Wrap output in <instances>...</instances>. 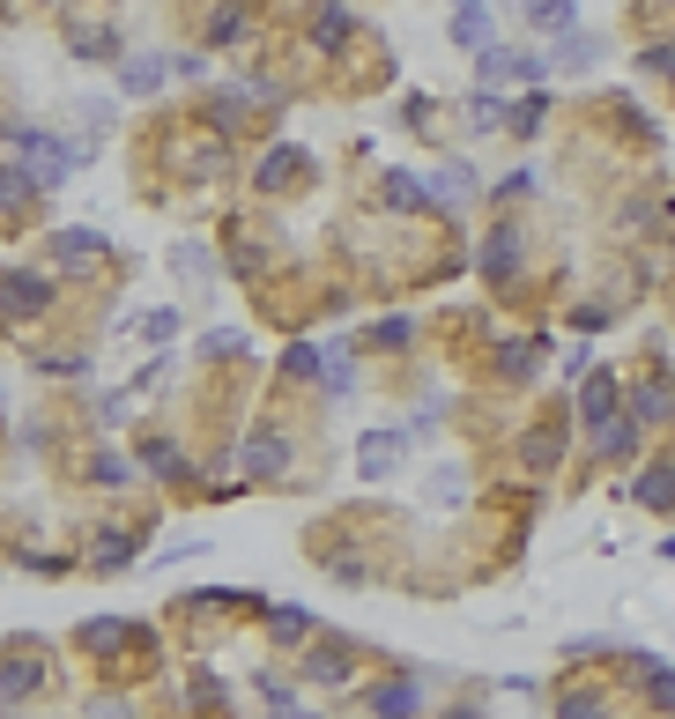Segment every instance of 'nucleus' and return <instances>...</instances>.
I'll return each instance as SVG.
<instances>
[{"label": "nucleus", "mask_w": 675, "mask_h": 719, "mask_svg": "<svg viewBox=\"0 0 675 719\" xmlns=\"http://www.w3.org/2000/svg\"><path fill=\"white\" fill-rule=\"evenodd\" d=\"M8 142L23 149L30 186H60V178L75 171V149H68V142H52V134H38V126H8Z\"/></svg>", "instance_id": "obj_1"}, {"label": "nucleus", "mask_w": 675, "mask_h": 719, "mask_svg": "<svg viewBox=\"0 0 675 719\" xmlns=\"http://www.w3.org/2000/svg\"><path fill=\"white\" fill-rule=\"evenodd\" d=\"M542 60L534 52H512V45H482V90H505V82H534Z\"/></svg>", "instance_id": "obj_2"}, {"label": "nucleus", "mask_w": 675, "mask_h": 719, "mask_svg": "<svg viewBox=\"0 0 675 719\" xmlns=\"http://www.w3.org/2000/svg\"><path fill=\"white\" fill-rule=\"evenodd\" d=\"M45 304H52L45 274H0V312H8V320H30V312H45Z\"/></svg>", "instance_id": "obj_3"}, {"label": "nucleus", "mask_w": 675, "mask_h": 719, "mask_svg": "<svg viewBox=\"0 0 675 719\" xmlns=\"http://www.w3.org/2000/svg\"><path fill=\"white\" fill-rule=\"evenodd\" d=\"M394 468H401V438L394 430H364V438H356V475H364V482H386Z\"/></svg>", "instance_id": "obj_4"}, {"label": "nucleus", "mask_w": 675, "mask_h": 719, "mask_svg": "<svg viewBox=\"0 0 675 719\" xmlns=\"http://www.w3.org/2000/svg\"><path fill=\"white\" fill-rule=\"evenodd\" d=\"M238 460H246V475H260V482H276V475L290 468V438H276V430H252Z\"/></svg>", "instance_id": "obj_5"}, {"label": "nucleus", "mask_w": 675, "mask_h": 719, "mask_svg": "<svg viewBox=\"0 0 675 719\" xmlns=\"http://www.w3.org/2000/svg\"><path fill=\"white\" fill-rule=\"evenodd\" d=\"M52 260H60L68 274H82V268H97L104 260V238L97 230H52Z\"/></svg>", "instance_id": "obj_6"}, {"label": "nucleus", "mask_w": 675, "mask_h": 719, "mask_svg": "<svg viewBox=\"0 0 675 719\" xmlns=\"http://www.w3.org/2000/svg\"><path fill=\"white\" fill-rule=\"evenodd\" d=\"M468 200H476V171H468V164H446V171L430 178V208H453V216H460Z\"/></svg>", "instance_id": "obj_7"}, {"label": "nucleus", "mask_w": 675, "mask_h": 719, "mask_svg": "<svg viewBox=\"0 0 675 719\" xmlns=\"http://www.w3.org/2000/svg\"><path fill=\"white\" fill-rule=\"evenodd\" d=\"M609 416H616V378H609V372H594L586 386H579V423H586V430H601Z\"/></svg>", "instance_id": "obj_8"}, {"label": "nucleus", "mask_w": 675, "mask_h": 719, "mask_svg": "<svg viewBox=\"0 0 675 719\" xmlns=\"http://www.w3.org/2000/svg\"><path fill=\"white\" fill-rule=\"evenodd\" d=\"M416 705H424L416 682H378L372 690V719H416Z\"/></svg>", "instance_id": "obj_9"}, {"label": "nucleus", "mask_w": 675, "mask_h": 719, "mask_svg": "<svg viewBox=\"0 0 675 719\" xmlns=\"http://www.w3.org/2000/svg\"><path fill=\"white\" fill-rule=\"evenodd\" d=\"M350 30H356V15L342 8V0H326L320 15H312V45H320V52H334V45H350Z\"/></svg>", "instance_id": "obj_10"}, {"label": "nucleus", "mask_w": 675, "mask_h": 719, "mask_svg": "<svg viewBox=\"0 0 675 719\" xmlns=\"http://www.w3.org/2000/svg\"><path fill=\"white\" fill-rule=\"evenodd\" d=\"M631 497H638L646 512H675V468H646L631 482Z\"/></svg>", "instance_id": "obj_11"}, {"label": "nucleus", "mask_w": 675, "mask_h": 719, "mask_svg": "<svg viewBox=\"0 0 675 719\" xmlns=\"http://www.w3.org/2000/svg\"><path fill=\"white\" fill-rule=\"evenodd\" d=\"M453 45H490V0H460V15H453Z\"/></svg>", "instance_id": "obj_12"}, {"label": "nucleus", "mask_w": 675, "mask_h": 719, "mask_svg": "<svg viewBox=\"0 0 675 719\" xmlns=\"http://www.w3.org/2000/svg\"><path fill=\"white\" fill-rule=\"evenodd\" d=\"M460 119L476 126V134H498V126L512 119V112H505V104H498V90H476V97L460 104Z\"/></svg>", "instance_id": "obj_13"}, {"label": "nucleus", "mask_w": 675, "mask_h": 719, "mask_svg": "<svg viewBox=\"0 0 675 719\" xmlns=\"http://www.w3.org/2000/svg\"><path fill=\"white\" fill-rule=\"evenodd\" d=\"M164 75H172V67H164V60H126V67H120V82H126V97H156V90H164Z\"/></svg>", "instance_id": "obj_14"}, {"label": "nucleus", "mask_w": 675, "mask_h": 719, "mask_svg": "<svg viewBox=\"0 0 675 719\" xmlns=\"http://www.w3.org/2000/svg\"><path fill=\"white\" fill-rule=\"evenodd\" d=\"M512 268H520V238H512V230H498V238L482 246V274H490V282H505Z\"/></svg>", "instance_id": "obj_15"}, {"label": "nucleus", "mask_w": 675, "mask_h": 719, "mask_svg": "<svg viewBox=\"0 0 675 719\" xmlns=\"http://www.w3.org/2000/svg\"><path fill=\"white\" fill-rule=\"evenodd\" d=\"M386 200H394V208H408V216H416V208H430V186L416 171H386Z\"/></svg>", "instance_id": "obj_16"}, {"label": "nucleus", "mask_w": 675, "mask_h": 719, "mask_svg": "<svg viewBox=\"0 0 675 719\" xmlns=\"http://www.w3.org/2000/svg\"><path fill=\"white\" fill-rule=\"evenodd\" d=\"M527 15H534L542 30H557V38H572V23H579L572 0H527Z\"/></svg>", "instance_id": "obj_17"}, {"label": "nucleus", "mask_w": 675, "mask_h": 719, "mask_svg": "<svg viewBox=\"0 0 675 719\" xmlns=\"http://www.w3.org/2000/svg\"><path fill=\"white\" fill-rule=\"evenodd\" d=\"M268 631H276V645H304V638H312V616H304V608H276Z\"/></svg>", "instance_id": "obj_18"}, {"label": "nucleus", "mask_w": 675, "mask_h": 719, "mask_svg": "<svg viewBox=\"0 0 675 719\" xmlns=\"http://www.w3.org/2000/svg\"><path fill=\"white\" fill-rule=\"evenodd\" d=\"M30 690H38V668H30V660H15V668H0V705H23Z\"/></svg>", "instance_id": "obj_19"}, {"label": "nucleus", "mask_w": 675, "mask_h": 719, "mask_svg": "<svg viewBox=\"0 0 675 719\" xmlns=\"http://www.w3.org/2000/svg\"><path fill=\"white\" fill-rule=\"evenodd\" d=\"M120 564H134V534L104 527V542H97V571H120Z\"/></svg>", "instance_id": "obj_20"}, {"label": "nucleus", "mask_w": 675, "mask_h": 719, "mask_svg": "<svg viewBox=\"0 0 675 719\" xmlns=\"http://www.w3.org/2000/svg\"><path fill=\"white\" fill-rule=\"evenodd\" d=\"M142 468H156V475H186V452H178L172 438H149V446H142Z\"/></svg>", "instance_id": "obj_21"}, {"label": "nucleus", "mask_w": 675, "mask_h": 719, "mask_svg": "<svg viewBox=\"0 0 675 719\" xmlns=\"http://www.w3.org/2000/svg\"><path fill=\"white\" fill-rule=\"evenodd\" d=\"M557 452H564V446H557L550 430H534V438H520V460H527L534 475H542V468H557Z\"/></svg>", "instance_id": "obj_22"}, {"label": "nucleus", "mask_w": 675, "mask_h": 719, "mask_svg": "<svg viewBox=\"0 0 675 719\" xmlns=\"http://www.w3.org/2000/svg\"><path fill=\"white\" fill-rule=\"evenodd\" d=\"M282 372H290V378H320V348L290 342V348H282Z\"/></svg>", "instance_id": "obj_23"}, {"label": "nucleus", "mask_w": 675, "mask_h": 719, "mask_svg": "<svg viewBox=\"0 0 675 719\" xmlns=\"http://www.w3.org/2000/svg\"><path fill=\"white\" fill-rule=\"evenodd\" d=\"M30 194H38V186H30V171H0V216H15Z\"/></svg>", "instance_id": "obj_24"}, {"label": "nucleus", "mask_w": 675, "mask_h": 719, "mask_svg": "<svg viewBox=\"0 0 675 719\" xmlns=\"http://www.w3.org/2000/svg\"><path fill=\"white\" fill-rule=\"evenodd\" d=\"M631 416L661 423V416H668V386H638V394H631Z\"/></svg>", "instance_id": "obj_25"}, {"label": "nucleus", "mask_w": 675, "mask_h": 719, "mask_svg": "<svg viewBox=\"0 0 675 719\" xmlns=\"http://www.w3.org/2000/svg\"><path fill=\"white\" fill-rule=\"evenodd\" d=\"M298 164H304L298 149H268V156H260V186H282V178L298 171Z\"/></svg>", "instance_id": "obj_26"}, {"label": "nucleus", "mask_w": 675, "mask_h": 719, "mask_svg": "<svg viewBox=\"0 0 675 719\" xmlns=\"http://www.w3.org/2000/svg\"><path fill=\"white\" fill-rule=\"evenodd\" d=\"M82 638H90V645H126V638H134V623H120V616H97V623H82Z\"/></svg>", "instance_id": "obj_27"}, {"label": "nucleus", "mask_w": 675, "mask_h": 719, "mask_svg": "<svg viewBox=\"0 0 675 719\" xmlns=\"http://www.w3.org/2000/svg\"><path fill=\"white\" fill-rule=\"evenodd\" d=\"M594 446L609 452V460H616V452H631V446H638V423H631V430H624V423H601V430H594Z\"/></svg>", "instance_id": "obj_28"}, {"label": "nucleus", "mask_w": 675, "mask_h": 719, "mask_svg": "<svg viewBox=\"0 0 675 719\" xmlns=\"http://www.w3.org/2000/svg\"><path fill=\"white\" fill-rule=\"evenodd\" d=\"M312 682H334V690H342V682H350V653H312Z\"/></svg>", "instance_id": "obj_29"}, {"label": "nucleus", "mask_w": 675, "mask_h": 719, "mask_svg": "<svg viewBox=\"0 0 675 719\" xmlns=\"http://www.w3.org/2000/svg\"><path fill=\"white\" fill-rule=\"evenodd\" d=\"M208 38H216V45L246 38V8H216V15H208Z\"/></svg>", "instance_id": "obj_30"}, {"label": "nucleus", "mask_w": 675, "mask_h": 719, "mask_svg": "<svg viewBox=\"0 0 675 719\" xmlns=\"http://www.w3.org/2000/svg\"><path fill=\"white\" fill-rule=\"evenodd\" d=\"M557 60H564V67H594V60H601V38H586V30H579V38H564V52H557Z\"/></svg>", "instance_id": "obj_31"}, {"label": "nucleus", "mask_w": 675, "mask_h": 719, "mask_svg": "<svg viewBox=\"0 0 675 719\" xmlns=\"http://www.w3.org/2000/svg\"><path fill=\"white\" fill-rule=\"evenodd\" d=\"M646 697H653V705H661V712H675V675L661 668V660H653V668H646Z\"/></svg>", "instance_id": "obj_32"}, {"label": "nucleus", "mask_w": 675, "mask_h": 719, "mask_svg": "<svg viewBox=\"0 0 675 719\" xmlns=\"http://www.w3.org/2000/svg\"><path fill=\"white\" fill-rule=\"evenodd\" d=\"M260 690H268V705H276V719H320V712H304V705H290V690H282L276 675H260Z\"/></svg>", "instance_id": "obj_33"}, {"label": "nucleus", "mask_w": 675, "mask_h": 719, "mask_svg": "<svg viewBox=\"0 0 675 719\" xmlns=\"http://www.w3.org/2000/svg\"><path fill=\"white\" fill-rule=\"evenodd\" d=\"M460 497H468V482H460L453 468H438V475H430V504H460Z\"/></svg>", "instance_id": "obj_34"}, {"label": "nucleus", "mask_w": 675, "mask_h": 719, "mask_svg": "<svg viewBox=\"0 0 675 719\" xmlns=\"http://www.w3.org/2000/svg\"><path fill=\"white\" fill-rule=\"evenodd\" d=\"M542 119H550V97H520L512 104V126H520V134H534Z\"/></svg>", "instance_id": "obj_35"}, {"label": "nucleus", "mask_w": 675, "mask_h": 719, "mask_svg": "<svg viewBox=\"0 0 675 719\" xmlns=\"http://www.w3.org/2000/svg\"><path fill=\"white\" fill-rule=\"evenodd\" d=\"M246 348V334L238 326H224V334H200V356H238Z\"/></svg>", "instance_id": "obj_36"}, {"label": "nucleus", "mask_w": 675, "mask_h": 719, "mask_svg": "<svg viewBox=\"0 0 675 719\" xmlns=\"http://www.w3.org/2000/svg\"><path fill=\"white\" fill-rule=\"evenodd\" d=\"M142 334H149V342H172V334H178V312H149V320H142Z\"/></svg>", "instance_id": "obj_37"}, {"label": "nucleus", "mask_w": 675, "mask_h": 719, "mask_svg": "<svg viewBox=\"0 0 675 719\" xmlns=\"http://www.w3.org/2000/svg\"><path fill=\"white\" fill-rule=\"evenodd\" d=\"M172 268H178V274H208V252H200V246H178Z\"/></svg>", "instance_id": "obj_38"}, {"label": "nucleus", "mask_w": 675, "mask_h": 719, "mask_svg": "<svg viewBox=\"0 0 675 719\" xmlns=\"http://www.w3.org/2000/svg\"><path fill=\"white\" fill-rule=\"evenodd\" d=\"M564 719H601V697H594V690H579V697H564Z\"/></svg>", "instance_id": "obj_39"}, {"label": "nucleus", "mask_w": 675, "mask_h": 719, "mask_svg": "<svg viewBox=\"0 0 675 719\" xmlns=\"http://www.w3.org/2000/svg\"><path fill=\"white\" fill-rule=\"evenodd\" d=\"M97 482H134V475H126L120 452H97Z\"/></svg>", "instance_id": "obj_40"}, {"label": "nucleus", "mask_w": 675, "mask_h": 719, "mask_svg": "<svg viewBox=\"0 0 675 719\" xmlns=\"http://www.w3.org/2000/svg\"><path fill=\"white\" fill-rule=\"evenodd\" d=\"M646 67H653V75H675V45H653V52H646Z\"/></svg>", "instance_id": "obj_41"}, {"label": "nucleus", "mask_w": 675, "mask_h": 719, "mask_svg": "<svg viewBox=\"0 0 675 719\" xmlns=\"http://www.w3.org/2000/svg\"><path fill=\"white\" fill-rule=\"evenodd\" d=\"M90 719H134V712H126L120 697H97V705H90Z\"/></svg>", "instance_id": "obj_42"}]
</instances>
